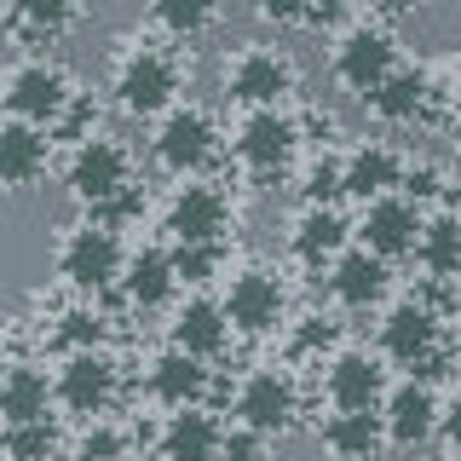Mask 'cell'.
<instances>
[{
  "instance_id": "6da1fadb",
  "label": "cell",
  "mask_w": 461,
  "mask_h": 461,
  "mask_svg": "<svg viewBox=\"0 0 461 461\" xmlns=\"http://www.w3.org/2000/svg\"><path fill=\"white\" fill-rule=\"evenodd\" d=\"M179 98V58L156 41H133L115 64V104L127 115H167Z\"/></svg>"
},
{
  "instance_id": "7a4b0ae2",
  "label": "cell",
  "mask_w": 461,
  "mask_h": 461,
  "mask_svg": "<svg viewBox=\"0 0 461 461\" xmlns=\"http://www.w3.org/2000/svg\"><path fill=\"white\" fill-rule=\"evenodd\" d=\"M69 191L81 202H93V208H115L133 191V156H127V144L110 133L81 139L76 156H69Z\"/></svg>"
},
{
  "instance_id": "3957f363",
  "label": "cell",
  "mask_w": 461,
  "mask_h": 461,
  "mask_svg": "<svg viewBox=\"0 0 461 461\" xmlns=\"http://www.w3.org/2000/svg\"><path fill=\"white\" fill-rule=\"evenodd\" d=\"M122 266H127V249H122V237H115V225H104V220H86L58 242V271H64V283L86 288V294L122 283Z\"/></svg>"
},
{
  "instance_id": "277c9868",
  "label": "cell",
  "mask_w": 461,
  "mask_h": 461,
  "mask_svg": "<svg viewBox=\"0 0 461 461\" xmlns=\"http://www.w3.org/2000/svg\"><path fill=\"white\" fill-rule=\"evenodd\" d=\"M393 69H398V41H393V29H381V23H352V29H340V41H335V81L346 86V93L369 98L375 86L393 76Z\"/></svg>"
},
{
  "instance_id": "5b68a950",
  "label": "cell",
  "mask_w": 461,
  "mask_h": 461,
  "mask_svg": "<svg viewBox=\"0 0 461 461\" xmlns=\"http://www.w3.org/2000/svg\"><path fill=\"white\" fill-rule=\"evenodd\" d=\"M381 427H386V444H393V450H421L427 438H438V393H432L427 375H410V381L386 386Z\"/></svg>"
},
{
  "instance_id": "8992f818",
  "label": "cell",
  "mask_w": 461,
  "mask_h": 461,
  "mask_svg": "<svg viewBox=\"0 0 461 461\" xmlns=\"http://www.w3.org/2000/svg\"><path fill=\"white\" fill-rule=\"evenodd\" d=\"M300 150V127L288 122L283 110H249L237 122V162L254 173V179H277V173L294 162Z\"/></svg>"
},
{
  "instance_id": "52a82bcc",
  "label": "cell",
  "mask_w": 461,
  "mask_h": 461,
  "mask_svg": "<svg viewBox=\"0 0 461 461\" xmlns=\"http://www.w3.org/2000/svg\"><path fill=\"white\" fill-rule=\"evenodd\" d=\"M225 93L249 110H277V98L294 93V64L277 47H242L225 69Z\"/></svg>"
},
{
  "instance_id": "ba28073f",
  "label": "cell",
  "mask_w": 461,
  "mask_h": 461,
  "mask_svg": "<svg viewBox=\"0 0 461 461\" xmlns=\"http://www.w3.org/2000/svg\"><path fill=\"white\" fill-rule=\"evenodd\" d=\"M225 323L242 329V335H271V329L283 323V283L277 271L266 266H242L237 277L225 283Z\"/></svg>"
},
{
  "instance_id": "9c48e42d",
  "label": "cell",
  "mask_w": 461,
  "mask_h": 461,
  "mask_svg": "<svg viewBox=\"0 0 461 461\" xmlns=\"http://www.w3.org/2000/svg\"><path fill=\"white\" fill-rule=\"evenodd\" d=\"M213 115L208 110H196V104H173L162 122H156V139H150V150H156V162H162L167 173H196L202 162L213 156Z\"/></svg>"
},
{
  "instance_id": "30bf717a",
  "label": "cell",
  "mask_w": 461,
  "mask_h": 461,
  "mask_svg": "<svg viewBox=\"0 0 461 461\" xmlns=\"http://www.w3.org/2000/svg\"><path fill=\"white\" fill-rule=\"evenodd\" d=\"M300 410V393L283 369H254L249 381L237 386V427L259 432V438H277V432L294 421Z\"/></svg>"
},
{
  "instance_id": "8fae6325",
  "label": "cell",
  "mask_w": 461,
  "mask_h": 461,
  "mask_svg": "<svg viewBox=\"0 0 461 461\" xmlns=\"http://www.w3.org/2000/svg\"><path fill=\"white\" fill-rule=\"evenodd\" d=\"M421 225H427V213L415 208L410 196H375L364 202V220H357V237H364V249L369 254H381V259H403V254H415V242H421Z\"/></svg>"
},
{
  "instance_id": "7c38bea8",
  "label": "cell",
  "mask_w": 461,
  "mask_h": 461,
  "mask_svg": "<svg viewBox=\"0 0 461 461\" xmlns=\"http://www.w3.org/2000/svg\"><path fill=\"white\" fill-rule=\"evenodd\" d=\"M438 352V312L427 300H398L381 317V357H393L403 369H427Z\"/></svg>"
},
{
  "instance_id": "4fadbf2b",
  "label": "cell",
  "mask_w": 461,
  "mask_h": 461,
  "mask_svg": "<svg viewBox=\"0 0 461 461\" xmlns=\"http://www.w3.org/2000/svg\"><path fill=\"white\" fill-rule=\"evenodd\" d=\"M386 357L381 352H364V346H346V352L329 357L323 369V393L335 410H375L386 398Z\"/></svg>"
},
{
  "instance_id": "5bb4252c",
  "label": "cell",
  "mask_w": 461,
  "mask_h": 461,
  "mask_svg": "<svg viewBox=\"0 0 461 461\" xmlns=\"http://www.w3.org/2000/svg\"><path fill=\"white\" fill-rule=\"evenodd\" d=\"M225 225H230V202H225L220 185L191 179V185L173 191V202H167L173 242H225Z\"/></svg>"
},
{
  "instance_id": "9a60e30c",
  "label": "cell",
  "mask_w": 461,
  "mask_h": 461,
  "mask_svg": "<svg viewBox=\"0 0 461 461\" xmlns=\"http://www.w3.org/2000/svg\"><path fill=\"white\" fill-rule=\"evenodd\" d=\"M52 398L64 403L69 415H93L98 421L115 398V364L104 352H69L64 369H58V381H52Z\"/></svg>"
},
{
  "instance_id": "2e32d148",
  "label": "cell",
  "mask_w": 461,
  "mask_h": 461,
  "mask_svg": "<svg viewBox=\"0 0 461 461\" xmlns=\"http://www.w3.org/2000/svg\"><path fill=\"white\" fill-rule=\"evenodd\" d=\"M6 104H12V115H18V122H58V115L69 110V76L58 64H23L18 76L6 81Z\"/></svg>"
},
{
  "instance_id": "e0dca14e",
  "label": "cell",
  "mask_w": 461,
  "mask_h": 461,
  "mask_svg": "<svg viewBox=\"0 0 461 461\" xmlns=\"http://www.w3.org/2000/svg\"><path fill=\"white\" fill-rule=\"evenodd\" d=\"M403 156H398V144H386V139H364V144H352V150L340 156V185L352 196H364V202H375V196H393L398 185H403Z\"/></svg>"
},
{
  "instance_id": "ac0fdd59",
  "label": "cell",
  "mask_w": 461,
  "mask_h": 461,
  "mask_svg": "<svg viewBox=\"0 0 461 461\" xmlns=\"http://www.w3.org/2000/svg\"><path fill=\"white\" fill-rule=\"evenodd\" d=\"M156 450L162 461H220L225 450V427L213 410H202V403H185V410H173L162 421V438H156Z\"/></svg>"
},
{
  "instance_id": "d6986e66",
  "label": "cell",
  "mask_w": 461,
  "mask_h": 461,
  "mask_svg": "<svg viewBox=\"0 0 461 461\" xmlns=\"http://www.w3.org/2000/svg\"><path fill=\"white\" fill-rule=\"evenodd\" d=\"M386 283H393V271H386V259L369 254V249H340L329 259V294H335L346 312H369L375 300L386 294Z\"/></svg>"
},
{
  "instance_id": "ffe728a7",
  "label": "cell",
  "mask_w": 461,
  "mask_h": 461,
  "mask_svg": "<svg viewBox=\"0 0 461 461\" xmlns=\"http://www.w3.org/2000/svg\"><path fill=\"white\" fill-rule=\"evenodd\" d=\"M41 167H47V133L35 122H18V115L0 122V185L23 191L41 179Z\"/></svg>"
},
{
  "instance_id": "44dd1931",
  "label": "cell",
  "mask_w": 461,
  "mask_h": 461,
  "mask_svg": "<svg viewBox=\"0 0 461 461\" xmlns=\"http://www.w3.org/2000/svg\"><path fill=\"white\" fill-rule=\"evenodd\" d=\"M230 340V323H225V306L220 300H185L179 312H173V346L191 357H220Z\"/></svg>"
},
{
  "instance_id": "7402d4cb",
  "label": "cell",
  "mask_w": 461,
  "mask_h": 461,
  "mask_svg": "<svg viewBox=\"0 0 461 461\" xmlns=\"http://www.w3.org/2000/svg\"><path fill=\"white\" fill-rule=\"evenodd\" d=\"M288 249H294L306 266H323V259H335L346 249V220L335 202H306L294 220V237H288Z\"/></svg>"
},
{
  "instance_id": "603a6c76",
  "label": "cell",
  "mask_w": 461,
  "mask_h": 461,
  "mask_svg": "<svg viewBox=\"0 0 461 461\" xmlns=\"http://www.w3.org/2000/svg\"><path fill=\"white\" fill-rule=\"evenodd\" d=\"M427 104H432V81H427V69H403V64L369 93V110L381 115L386 127H403V122H415V115H427Z\"/></svg>"
},
{
  "instance_id": "cb8c5ba5",
  "label": "cell",
  "mask_w": 461,
  "mask_h": 461,
  "mask_svg": "<svg viewBox=\"0 0 461 461\" xmlns=\"http://www.w3.org/2000/svg\"><path fill=\"white\" fill-rule=\"evenodd\" d=\"M323 444H329V456H340V461H369L386 444L381 410H335L323 421Z\"/></svg>"
},
{
  "instance_id": "d4e9b609",
  "label": "cell",
  "mask_w": 461,
  "mask_h": 461,
  "mask_svg": "<svg viewBox=\"0 0 461 461\" xmlns=\"http://www.w3.org/2000/svg\"><path fill=\"white\" fill-rule=\"evenodd\" d=\"M179 288L173 277V254L167 249H133L122 266V294L133 300V306H162V300Z\"/></svg>"
},
{
  "instance_id": "484cf974",
  "label": "cell",
  "mask_w": 461,
  "mask_h": 461,
  "mask_svg": "<svg viewBox=\"0 0 461 461\" xmlns=\"http://www.w3.org/2000/svg\"><path fill=\"white\" fill-rule=\"evenodd\" d=\"M202 386H208V369H202V357L179 352V346H167V352L150 364V393L162 398L167 410H185V403H196Z\"/></svg>"
},
{
  "instance_id": "4316f807",
  "label": "cell",
  "mask_w": 461,
  "mask_h": 461,
  "mask_svg": "<svg viewBox=\"0 0 461 461\" xmlns=\"http://www.w3.org/2000/svg\"><path fill=\"white\" fill-rule=\"evenodd\" d=\"M47 403H52V386L41 369H6L0 375V415H6V427L47 421Z\"/></svg>"
},
{
  "instance_id": "83f0119b",
  "label": "cell",
  "mask_w": 461,
  "mask_h": 461,
  "mask_svg": "<svg viewBox=\"0 0 461 461\" xmlns=\"http://www.w3.org/2000/svg\"><path fill=\"white\" fill-rule=\"evenodd\" d=\"M415 259H421V271H432V277H461V220L456 213H432L421 225Z\"/></svg>"
},
{
  "instance_id": "f1b7e54d",
  "label": "cell",
  "mask_w": 461,
  "mask_h": 461,
  "mask_svg": "<svg viewBox=\"0 0 461 461\" xmlns=\"http://www.w3.org/2000/svg\"><path fill=\"white\" fill-rule=\"evenodd\" d=\"M156 6V23L167 29V35H202L213 18H220V0H150Z\"/></svg>"
},
{
  "instance_id": "f546056e",
  "label": "cell",
  "mask_w": 461,
  "mask_h": 461,
  "mask_svg": "<svg viewBox=\"0 0 461 461\" xmlns=\"http://www.w3.org/2000/svg\"><path fill=\"white\" fill-rule=\"evenodd\" d=\"M173 277L179 283H208L225 266V242H173Z\"/></svg>"
},
{
  "instance_id": "4dcf8cb0",
  "label": "cell",
  "mask_w": 461,
  "mask_h": 461,
  "mask_svg": "<svg viewBox=\"0 0 461 461\" xmlns=\"http://www.w3.org/2000/svg\"><path fill=\"white\" fill-rule=\"evenodd\" d=\"M23 23L41 29V35H58V29H69L81 18V0H18Z\"/></svg>"
},
{
  "instance_id": "1f68e13d",
  "label": "cell",
  "mask_w": 461,
  "mask_h": 461,
  "mask_svg": "<svg viewBox=\"0 0 461 461\" xmlns=\"http://www.w3.org/2000/svg\"><path fill=\"white\" fill-rule=\"evenodd\" d=\"M52 421H35V427H6V456L12 461H47L52 456Z\"/></svg>"
},
{
  "instance_id": "d6a6232c",
  "label": "cell",
  "mask_w": 461,
  "mask_h": 461,
  "mask_svg": "<svg viewBox=\"0 0 461 461\" xmlns=\"http://www.w3.org/2000/svg\"><path fill=\"white\" fill-rule=\"evenodd\" d=\"M300 191H306V202H335L346 185H340V162L335 156H323V162H312L306 167V185H300Z\"/></svg>"
},
{
  "instance_id": "836d02e7",
  "label": "cell",
  "mask_w": 461,
  "mask_h": 461,
  "mask_svg": "<svg viewBox=\"0 0 461 461\" xmlns=\"http://www.w3.org/2000/svg\"><path fill=\"white\" fill-rule=\"evenodd\" d=\"M122 456H127V444H122V432H115V427H93L76 444V461H122Z\"/></svg>"
},
{
  "instance_id": "e575fe53",
  "label": "cell",
  "mask_w": 461,
  "mask_h": 461,
  "mask_svg": "<svg viewBox=\"0 0 461 461\" xmlns=\"http://www.w3.org/2000/svg\"><path fill=\"white\" fill-rule=\"evenodd\" d=\"M64 335H69L76 352H98V340H104V317H98V312H69Z\"/></svg>"
},
{
  "instance_id": "d590c367",
  "label": "cell",
  "mask_w": 461,
  "mask_h": 461,
  "mask_svg": "<svg viewBox=\"0 0 461 461\" xmlns=\"http://www.w3.org/2000/svg\"><path fill=\"white\" fill-rule=\"evenodd\" d=\"M259 456H266V438H259V432H249V427H230L225 432L220 461H259Z\"/></svg>"
},
{
  "instance_id": "8d00e7d4",
  "label": "cell",
  "mask_w": 461,
  "mask_h": 461,
  "mask_svg": "<svg viewBox=\"0 0 461 461\" xmlns=\"http://www.w3.org/2000/svg\"><path fill=\"white\" fill-rule=\"evenodd\" d=\"M438 438L461 456V386H456L450 398H438Z\"/></svg>"
},
{
  "instance_id": "74e56055",
  "label": "cell",
  "mask_w": 461,
  "mask_h": 461,
  "mask_svg": "<svg viewBox=\"0 0 461 461\" xmlns=\"http://www.w3.org/2000/svg\"><path fill=\"white\" fill-rule=\"evenodd\" d=\"M254 12H259V18H271V23H306L312 0H254Z\"/></svg>"
},
{
  "instance_id": "f35d334b",
  "label": "cell",
  "mask_w": 461,
  "mask_h": 461,
  "mask_svg": "<svg viewBox=\"0 0 461 461\" xmlns=\"http://www.w3.org/2000/svg\"><path fill=\"white\" fill-rule=\"evenodd\" d=\"M346 6H352V0H312L306 23H323V29H329V23H340V12H346Z\"/></svg>"
},
{
  "instance_id": "ab89813d",
  "label": "cell",
  "mask_w": 461,
  "mask_h": 461,
  "mask_svg": "<svg viewBox=\"0 0 461 461\" xmlns=\"http://www.w3.org/2000/svg\"><path fill=\"white\" fill-rule=\"evenodd\" d=\"M364 6H375V12H398V6H410V0H364Z\"/></svg>"
},
{
  "instance_id": "60d3db41",
  "label": "cell",
  "mask_w": 461,
  "mask_h": 461,
  "mask_svg": "<svg viewBox=\"0 0 461 461\" xmlns=\"http://www.w3.org/2000/svg\"><path fill=\"white\" fill-rule=\"evenodd\" d=\"M122 461H150V456H133V450H127V456H122Z\"/></svg>"
},
{
  "instance_id": "b9f144b4",
  "label": "cell",
  "mask_w": 461,
  "mask_h": 461,
  "mask_svg": "<svg viewBox=\"0 0 461 461\" xmlns=\"http://www.w3.org/2000/svg\"><path fill=\"white\" fill-rule=\"evenodd\" d=\"M456 139H461V110H456Z\"/></svg>"
},
{
  "instance_id": "7bdbcfd3",
  "label": "cell",
  "mask_w": 461,
  "mask_h": 461,
  "mask_svg": "<svg viewBox=\"0 0 461 461\" xmlns=\"http://www.w3.org/2000/svg\"><path fill=\"white\" fill-rule=\"evenodd\" d=\"M0 375H6V369H0Z\"/></svg>"
},
{
  "instance_id": "ee69618b",
  "label": "cell",
  "mask_w": 461,
  "mask_h": 461,
  "mask_svg": "<svg viewBox=\"0 0 461 461\" xmlns=\"http://www.w3.org/2000/svg\"><path fill=\"white\" fill-rule=\"evenodd\" d=\"M456 461H461V456H456Z\"/></svg>"
}]
</instances>
